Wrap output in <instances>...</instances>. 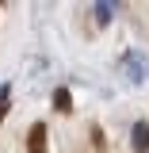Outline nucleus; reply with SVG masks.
Masks as SVG:
<instances>
[{"instance_id": "nucleus-1", "label": "nucleus", "mask_w": 149, "mask_h": 153, "mask_svg": "<svg viewBox=\"0 0 149 153\" xmlns=\"http://www.w3.org/2000/svg\"><path fill=\"white\" fill-rule=\"evenodd\" d=\"M27 153H46V123H35L27 134Z\"/></svg>"}, {"instance_id": "nucleus-2", "label": "nucleus", "mask_w": 149, "mask_h": 153, "mask_svg": "<svg viewBox=\"0 0 149 153\" xmlns=\"http://www.w3.org/2000/svg\"><path fill=\"white\" fill-rule=\"evenodd\" d=\"M134 149L138 153L149 149V123H138V126H134Z\"/></svg>"}, {"instance_id": "nucleus-3", "label": "nucleus", "mask_w": 149, "mask_h": 153, "mask_svg": "<svg viewBox=\"0 0 149 153\" xmlns=\"http://www.w3.org/2000/svg\"><path fill=\"white\" fill-rule=\"evenodd\" d=\"M54 107H57V111H69V107H73V96H69V88H57V92H54Z\"/></svg>"}, {"instance_id": "nucleus-4", "label": "nucleus", "mask_w": 149, "mask_h": 153, "mask_svg": "<svg viewBox=\"0 0 149 153\" xmlns=\"http://www.w3.org/2000/svg\"><path fill=\"white\" fill-rule=\"evenodd\" d=\"M4 100H8V92H4ZM0 119H4V107H0Z\"/></svg>"}]
</instances>
